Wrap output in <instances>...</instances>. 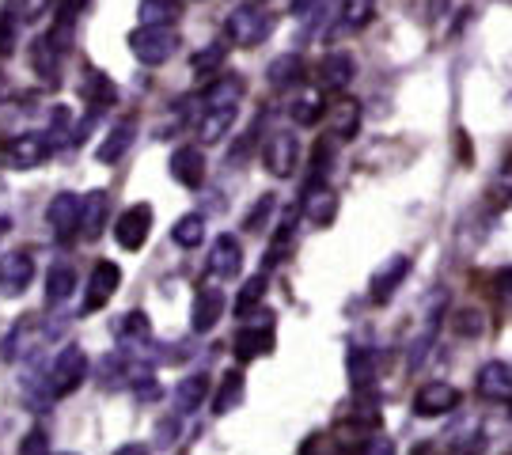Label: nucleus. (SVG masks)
I'll return each mask as SVG.
<instances>
[{
	"instance_id": "32",
	"label": "nucleus",
	"mask_w": 512,
	"mask_h": 455,
	"mask_svg": "<svg viewBox=\"0 0 512 455\" xmlns=\"http://www.w3.org/2000/svg\"><path fill=\"white\" fill-rule=\"evenodd\" d=\"M114 334H118L122 346H141V342H148V334H152V319H148L145 311H126L114 323Z\"/></svg>"
},
{
	"instance_id": "36",
	"label": "nucleus",
	"mask_w": 512,
	"mask_h": 455,
	"mask_svg": "<svg viewBox=\"0 0 512 455\" xmlns=\"http://www.w3.org/2000/svg\"><path fill=\"white\" fill-rule=\"evenodd\" d=\"M289 114H293L296 126H315V122L323 118V91H304V95H296Z\"/></svg>"
},
{
	"instance_id": "38",
	"label": "nucleus",
	"mask_w": 512,
	"mask_h": 455,
	"mask_svg": "<svg viewBox=\"0 0 512 455\" xmlns=\"http://www.w3.org/2000/svg\"><path fill=\"white\" fill-rule=\"evenodd\" d=\"M342 27L346 31H361L368 19L376 16V0H342Z\"/></svg>"
},
{
	"instance_id": "50",
	"label": "nucleus",
	"mask_w": 512,
	"mask_h": 455,
	"mask_svg": "<svg viewBox=\"0 0 512 455\" xmlns=\"http://www.w3.org/2000/svg\"><path fill=\"white\" fill-rule=\"evenodd\" d=\"M289 8H293V16H308L311 8H315V0H293Z\"/></svg>"
},
{
	"instance_id": "51",
	"label": "nucleus",
	"mask_w": 512,
	"mask_h": 455,
	"mask_svg": "<svg viewBox=\"0 0 512 455\" xmlns=\"http://www.w3.org/2000/svg\"><path fill=\"white\" fill-rule=\"evenodd\" d=\"M114 455H148V448H145V444H122Z\"/></svg>"
},
{
	"instance_id": "10",
	"label": "nucleus",
	"mask_w": 512,
	"mask_h": 455,
	"mask_svg": "<svg viewBox=\"0 0 512 455\" xmlns=\"http://www.w3.org/2000/svg\"><path fill=\"white\" fill-rule=\"evenodd\" d=\"M80 213H84V198L76 194H57L50 205H46V224L54 228L57 239H73L80 232Z\"/></svg>"
},
{
	"instance_id": "4",
	"label": "nucleus",
	"mask_w": 512,
	"mask_h": 455,
	"mask_svg": "<svg viewBox=\"0 0 512 455\" xmlns=\"http://www.w3.org/2000/svg\"><path fill=\"white\" fill-rule=\"evenodd\" d=\"M129 46H133V57L141 65H164L175 54L179 35H175V27H137L129 35Z\"/></svg>"
},
{
	"instance_id": "16",
	"label": "nucleus",
	"mask_w": 512,
	"mask_h": 455,
	"mask_svg": "<svg viewBox=\"0 0 512 455\" xmlns=\"http://www.w3.org/2000/svg\"><path fill=\"white\" fill-rule=\"evenodd\" d=\"M171 179L179 182V186H186V190H198L205 182V156H202V148H194V145H183V148H175L171 152Z\"/></svg>"
},
{
	"instance_id": "43",
	"label": "nucleus",
	"mask_w": 512,
	"mask_h": 455,
	"mask_svg": "<svg viewBox=\"0 0 512 455\" xmlns=\"http://www.w3.org/2000/svg\"><path fill=\"white\" fill-rule=\"evenodd\" d=\"M19 455H50V437H46V429H31L27 437L19 440Z\"/></svg>"
},
{
	"instance_id": "23",
	"label": "nucleus",
	"mask_w": 512,
	"mask_h": 455,
	"mask_svg": "<svg viewBox=\"0 0 512 455\" xmlns=\"http://www.w3.org/2000/svg\"><path fill=\"white\" fill-rule=\"evenodd\" d=\"M304 217L315 228H327L330 220L338 217V198L330 194L327 186H308V194H304Z\"/></svg>"
},
{
	"instance_id": "37",
	"label": "nucleus",
	"mask_w": 512,
	"mask_h": 455,
	"mask_svg": "<svg viewBox=\"0 0 512 455\" xmlns=\"http://www.w3.org/2000/svg\"><path fill=\"white\" fill-rule=\"evenodd\" d=\"M293 236H296V217L289 213V217H285V224L277 228L270 251H266V270H274V266H281V262L289 258V251H293Z\"/></svg>"
},
{
	"instance_id": "53",
	"label": "nucleus",
	"mask_w": 512,
	"mask_h": 455,
	"mask_svg": "<svg viewBox=\"0 0 512 455\" xmlns=\"http://www.w3.org/2000/svg\"><path fill=\"white\" fill-rule=\"evenodd\" d=\"M4 228H8V224H4V220H0V236H4Z\"/></svg>"
},
{
	"instance_id": "14",
	"label": "nucleus",
	"mask_w": 512,
	"mask_h": 455,
	"mask_svg": "<svg viewBox=\"0 0 512 455\" xmlns=\"http://www.w3.org/2000/svg\"><path fill=\"white\" fill-rule=\"evenodd\" d=\"M224 308H228L224 292H220L217 285H202V289H198V296H194L190 327L198 330V334H209V330H213L220 323V319H224Z\"/></svg>"
},
{
	"instance_id": "15",
	"label": "nucleus",
	"mask_w": 512,
	"mask_h": 455,
	"mask_svg": "<svg viewBox=\"0 0 512 455\" xmlns=\"http://www.w3.org/2000/svg\"><path fill=\"white\" fill-rule=\"evenodd\" d=\"M475 391L490 402H512V364L490 361L478 368Z\"/></svg>"
},
{
	"instance_id": "17",
	"label": "nucleus",
	"mask_w": 512,
	"mask_h": 455,
	"mask_svg": "<svg viewBox=\"0 0 512 455\" xmlns=\"http://www.w3.org/2000/svg\"><path fill=\"white\" fill-rule=\"evenodd\" d=\"M243 266V247H239L236 236H217L213 243V251H209V262H205V270L220 277V281H232Z\"/></svg>"
},
{
	"instance_id": "20",
	"label": "nucleus",
	"mask_w": 512,
	"mask_h": 455,
	"mask_svg": "<svg viewBox=\"0 0 512 455\" xmlns=\"http://www.w3.org/2000/svg\"><path fill=\"white\" fill-rule=\"evenodd\" d=\"M266 80H270V88H277V91L300 88V84H304V57L300 54L274 57L270 69H266Z\"/></svg>"
},
{
	"instance_id": "25",
	"label": "nucleus",
	"mask_w": 512,
	"mask_h": 455,
	"mask_svg": "<svg viewBox=\"0 0 512 455\" xmlns=\"http://www.w3.org/2000/svg\"><path fill=\"white\" fill-rule=\"evenodd\" d=\"M107 213H110V198L107 190H92L84 198V213H80V228H84V239H99L103 228H107Z\"/></svg>"
},
{
	"instance_id": "9",
	"label": "nucleus",
	"mask_w": 512,
	"mask_h": 455,
	"mask_svg": "<svg viewBox=\"0 0 512 455\" xmlns=\"http://www.w3.org/2000/svg\"><path fill=\"white\" fill-rule=\"evenodd\" d=\"M262 160H266V171L274 175V179H289L300 164V141H296L293 133H274L266 148H262Z\"/></svg>"
},
{
	"instance_id": "24",
	"label": "nucleus",
	"mask_w": 512,
	"mask_h": 455,
	"mask_svg": "<svg viewBox=\"0 0 512 455\" xmlns=\"http://www.w3.org/2000/svg\"><path fill=\"white\" fill-rule=\"evenodd\" d=\"M239 107H202V118H198V137L202 145H217L220 137L232 129Z\"/></svg>"
},
{
	"instance_id": "22",
	"label": "nucleus",
	"mask_w": 512,
	"mask_h": 455,
	"mask_svg": "<svg viewBox=\"0 0 512 455\" xmlns=\"http://www.w3.org/2000/svg\"><path fill=\"white\" fill-rule=\"evenodd\" d=\"M80 99L88 103V107H110L114 99H118V88H114V80L107 73H99V69H88V73L80 76Z\"/></svg>"
},
{
	"instance_id": "8",
	"label": "nucleus",
	"mask_w": 512,
	"mask_h": 455,
	"mask_svg": "<svg viewBox=\"0 0 512 455\" xmlns=\"http://www.w3.org/2000/svg\"><path fill=\"white\" fill-rule=\"evenodd\" d=\"M456 406H459V391L444 380L421 383L418 395H414V414L418 418H440V414H452Z\"/></svg>"
},
{
	"instance_id": "2",
	"label": "nucleus",
	"mask_w": 512,
	"mask_h": 455,
	"mask_svg": "<svg viewBox=\"0 0 512 455\" xmlns=\"http://www.w3.org/2000/svg\"><path fill=\"white\" fill-rule=\"evenodd\" d=\"M270 27H274V19H270L266 8H258V4H239L236 12L228 16V23H224V31H228V38H232V46H243V50L258 46L262 38L270 35Z\"/></svg>"
},
{
	"instance_id": "42",
	"label": "nucleus",
	"mask_w": 512,
	"mask_h": 455,
	"mask_svg": "<svg viewBox=\"0 0 512 455\" xmlns=\"http://www.w3.org/2000/svg\"><path fill=\"white\" fill-rule=\"evenodd\" d=\"M274 209H277L274 194H262V198L255 201V209L247 213V220H243V228H247V232H262V224L270 220V213H274Z\"/></svg>"
},
{
	"instance_id": "41",
	"label": "nucleus",
	"mask_w": 512,
	"mask_h": 455,
	"mask_svg": "<svg viewBox=\"0 0 512 455\" xmlns=\"http://www.w3.org/2000/svg\"><path fill=\"white\" fill-rule=\"evenodd\" d=\"M19 46V16L16 8H4L0 12V57H8Z\"/></svg>"
},
{
	"instance_id": "26",
	"label": "nucleus",
	"mask_w": 512,
	"mask_h": 455,
	"mask_svg": "<svg viewBox=\"0 0 512 455\" xmlns=\"http://www.w3.org/2000/svg\"><path fill=\"white\" fill-rule=\"evenodd\" d=\"M243 91H247V84H243V76H239V73L217 76V80L205 88L202 103H205V107H239Z\"/></svg>"
},
{
	"instance_id": "40",
	"label": "nucleus",
	"mask_w": 512,
	"mask_h": 455,
	"mask_svg": "<svg viewBox=\"0 0 512 455\" xmlns=\"http://www.w3.org/2000/svg\"><path fill=\"white\" fill-rule=\"evenodd\" d=\"M224 57H228V46H224V42H213V46H205V50H198L190 65H194V73L209 76V73H217L220 65H224Z\"/></svg>"
},
{
	"instance_id": "31",
	"label": "nucleus",
	"mask_w": 512,
	"mask_h": 455,
	"mask_svg": "<svg viewBox=\"0 0 512 455\" xmlns=\"http://www.w3.org/2000/svg\"><path fill=\"white\" fill-rule=\"evenodd\" d=\"M179 16H183L179 0H141V8H137L141 27H175Z\"/></svg>"
},
{
	"instance_id": "21",
	"label": "nucleus",
	"mask_w": 512,
	"mask_h": 455,
	"mask_svg": "<svg viewBox=\"0 0 512 455\" xmlns=\"http://www.w3.org/2000/svg\"><path fill=\"white\" fill-rule=\"evenodd\" d=\"M205 399H209V376L205 372H190L175 387V414H194V410H202Z\"/></svg>"
},
{
	"instance_id": "1",
	"label": "nucleus",
	"mask_w": 512,
	"mask_h": 455,
	"mask_svg": "<svg viewBox=\"0 0 512 455\" xmlns=\"http://www.w3.org/2000/svg\"><path fill=\"white\" fill-rule=\"evenodd\" d=\"M444 304H448V292L437 289L429 300H425V311H421V323L414 330V338H410V349H406V368L414 372L425 364L429 357V349L437 346V334H440V319H444Z\"/></svg>"
},
{
	"instance_id": "49",
	"label": "nucleus",
	"mask_w": 512,
	"mask_h": 455,
	"mask_svg": "<svg viewBox=\"0 0 512 455\" xmlns=\"http://www.w3.org/2000/svg\"><path fill=\"white\" fill-rule=\"evenodd\" d=\"M156 437H160V448H167V444H175V437H179V425H175V421H160Z\"/></svg>"
},
{
	"instance_id": "34",
	"label": "nucleus",
	"mask_w": 512,
	"mask_h": 455,
	"mask_svg": "<svg viewBox=\"0 0 512 455\" xmlns=\"http://www.w3.org/2000/svg\"><path fill=\"white\" fill-rule=\"evenodd\" d=\"M262 300H266V273L258 270L255 277H247V285L239 289V296H236V304H232V311H236L239 319H247V315H251V311H255L258 304H262Z\"/></svg>"
},
{
	"instance_id": "27",
	"label": "nucleus",
	"mask_w": 512,
	"mask_h": 455,
	"mask_svg": "<svg viewBox=\"0 0 512 455\" xmlns=\"http://www.w3.org/2000/svg\"><path fill=\"white\" fill-rule=\"evenodd\" d=\"M133 137H137V126H133L129 118L126 122H118V126L107 133V141L95 148V160H99V164H114V160H122L129 148H133Z\"/></svg>"
},
{
	"instance_id": "44",
	"label": "nucleus",
	"mask_w": 512,
	"mask_h": 455,
	"mask_svg": "<svg viewBox=\"0 0 512 455\" xmlns=\"http://www.w3.org/2000/svg\"><path fill=\"white\" fill-rule=\"evenodd\" d=\"M490 201H494V209L512 205V167L509 171H501V175L494 179V186H490Z\"/></svg>"
},
{
	"instance_id": "11",
	"label": "nucleus",
	"mask_w": 512,
	"mask_h": 455,
	"mask_svg": "<svg viewBox=\"0 0 512 455\" xmlns=\"http://www.w3.org/2000/svg\"><path fill=\"white\" fill-rule=\"evenodd\" d=\"M122 285V270H118V262H99L88 277V292H84V311H99L110 304V296L118 292Z\"/></svg>"
},
{
	"instance_id": "29",
	"label": "nucleus",
	"mask_w": 512,
	"mask_h": 455,
	"mask_svg": "<svg viewBox=\"0 0 512 455\" xmlns=\"http://www.w3.org/2000/svg\"><path fill=\"white\" fill-rule=\"evenodd\" d=\"M334 444H338V452H342V455H368L372 448H376V440H372V429L357 425L353 418H349L346 425H338V433H334Z\"/></svg>"
},
{
	"instance_id": "47",
	"label": "nucleus",
	"mask_w": 512,
	"mask_h": 455,
	"mask_svg": "<svg viewBox=\"0 0 512 455\" xmlns=\"http://www.w3.org/2000/svg\"><path fill=\"white\" fill-rule=\"evenodd\" d=\"M497 296H501L505 304H512V266L497 270Z\"/></svg>"
},
{
	"instance_id": "52",
	"label": "nucleus",
	"mask_w": 512,
	"mask_h": 455,
	"mask_svg": "<svg viewBox=\"0 0 512 455\" xmlns=\"http://www.w3.org/2000/svg\"><path fill=\"white\" fill-rule=\"evenodd\" d=\"M4 95H8V80H4V73H0V103H4Z\"/></svg>"
},
{
	"instance_id": "6",
	"label": "nucleus",
	"mask_w": 512,
	"mask_h": 455,
	"mask_svg": "<svg viewBox=\"0 0 512 455\" xmlns=\"http://www.w3.org/2000/svg\"><path fill=\"white\" fill-rule=\"evenodd\" d=\"M148 236H152V205H129L126 213L118 217V224H114V239H118V247L122 251H141L148 243Z\"/></svg>"
},
{
	"instance_id": "18",
	"label": "nucleus",
	"mask_w": 512,
	"mask_h": 455,
	"mask_svg": "<svg viewBox=\"0 0 512 455\" xmlns=\"http://www.w3.org/2000/svg\"><path fill=\"white\" fill-rule=\"evenodd\" d=\"M406 277H410V258H406V255L387 258L384 266L376 270V277H372V300H376V304L391 300V296H395V289L403 285Z\"/></svg>"
},
{
	"instance_id": "28",
	"label": "nucleus",
	"mask_w": 512,
	"mask_h": 455,
	"mask_svg": "<svg viewBox=\"0 0 512 455\" xmlns=\"http://www.w3.org/2000/svg\"><path fill=\"white\" fill-rule=\"evenodd\" d=\"M274 349V327L266 323V327H243L236 334V357L239 361H255L262 353H270Z\"/></svg>"
},
{
	"instance_id": "19",
	"label": "nucleus",
	"mask_w": 512,
	"mask_h": 455,
	"mask_svg": "<svg viewBox=\"0 0 512 455\" xmlns=\"http://www.w3.org/2000/svg\"><path fill=\"white\" fill-rule=\"evenodd\" d=\"M346 372H349V387L353 395H368L376 387V357L368 346H353L346 357Z\"/></svg>"
},
{
	"instance_id": "45",
	"label": "nucleus",
	"mask_w": 512,
	"mask_h": 455,
	"mask_svg": "<svg viewBox=\"0 0 512 455\" xmlns=\"http://www.w3.org/2000/svg\"><path fill=\"white\" fill-rule=\"evenodd\" d=\"M46 4H50V0H19V19L31 23V19H38L46 12Z\"/></svg>"
},
{
	"instance_id": "35",
	"label": "nucleus",
	"mask_w": 512,
	"mask_h": 455,
	"mask_svg": "<svg viewBox=\"0 0 512 455\" xmlns=\"http://www.w3.org/2000/svg\"><path fill=\"white\" fill-rule=\"evenodd\" d=\"M76 289V273L73 266H54V270L46 273V300L50 304H65Z\"/></svg>"
},
{
	"instance_id": "33",
	"label": "nucleus",
	"mask_w": 512,
	"mask_h": 455,
	"mask_svg": "<svg viewBox=\"0 0 512 455\" xmlns=\"http://www.w3.org/2000/svg\"><path fill=\"white\" fill-rule=\"evenodd\" d=\"M171 239L186 247V251H194V247H202L205 239V217L202 213H186V217L175 220V228H171Z\"/></svg>"
},
{
	"instance_id": "5",
	"label": "nucleus",
	"mask_w": 512,
	"mask_h": 455,
	"mask_svg": "<svg viewBox=\"0 0 512 455\" xmlns=\"http://www.w3.org/2000/svg\"><path fill=\"white\" fill-rule=\"evenodd\" d=\"M50 152H54L50 133H19V137H12L8 145L0 148L4 164L12 167V171H31V167L42 164Z\"/></svg>"
},
{
	"instance_id": "13",
	"label": "nucleus",
	"mask_w": 512,
	"mask_h": 455,
	"mask_svg": "<svg viewBox=\"0 0 512 455\" xmlns=\"http://www.w3.org/2000/svg\"><path fill=\"white\" fill-rule=\"evenodd\" d=\"M353 76H357V65H353L349 54H327L319 61V69H315L319 91H327V95H342L353 84Z\"/></svg>"
},
{
	"instance_id": "30",
	"label": "nucleus",
	"mask_w": 512,
	"mask_h": 455,
	"mask_svg": "<svg viewBox=\"0 0 512 455\" xmlns=\"http://www.w3.org/2000/svg\"><path fill=\"white\" fill-rule=\"evenodd\" d=\"M361 126V103L357 99H338L334 110H330V137L338 141H349Z\"/></svg>"
},
{
	"instance_id": "39",
	"label": "nucleus",
	"mask_w": 512,
	"mask_h": 455,
	"mask_svg": "<svg viewBox=\"0 0 512 455\" xmlns=\"http://www.w3.org/2000/svg\"><path fill=\"white\" fill-rule=\"evenodd\" d=\"M239 399H243V376H239V372H228L224 383H220L217 399H213V414H228L232 406H239Z\"/></svg>"
},
{
	"instance_id": "12",
	"label": "nucleus",
	"mask_w": 512,
	"mask_h": 455,
	"mask_svg": "<svg viewBox=\"0 0 512 455\" xmlns=\"http://www.w3.org/2000/svg\"><path fill=\"white\" fill-rule=\"evenodd\" d=\"M35 281V258L27 251H12L0 258V292L4 296H19L27 292V285Z\"/></svg>"
},
{
	"instance_id": "3",
	"label": "nucleus",
	"mask_w": 512,
	"mask_h": 455,
	"mask_svg": "<svg viewBox=\"0 0 512 455\" xmlns=\"http://www.w3.org/2000/svg\"><path fill=\"white\" fill-rule=\"evenodd\" d=\"M84 376H88V353H84L80 346H65L61 353H57L54 368H50L46 387H50L54 399H65V395H73L76 387L84 383Z\"/></svg>"
},
{
	"instance_id": "46",
	"label": "nucleus",
	"mask_w": 512,
	"mask_h": 455,
	"mask_svg": "<svg viewBox=\"0 0 512 455\" xmlns=\"http://www.w3.org/2000/svg\"><path fill=\"white\" fill-rule=\"evenodd\" d=\"M478 319H482L478 311H459L456 330H459V334H478V330H482V323H478Z\"/></svg>"
},
{
	"instance_id": "7",
	"label": "nucleus",
	"mask_w": 512,
	"mask_h": 455,
	"mask_svg": "<svg viewBox=\"0 0 512 455\" xmlns=\"http://www.w3.org/2000/svg\"><path fill=\"white\" fill-rule=\"evenodd\" d=\"M46 338H50V327H42L38 319H19L16 327L8 330V338L0 342V357L12 364L19 357H27V353H35Z\"/></svg>"
},
{
	"instance_id": "48",
	"label": "nucleus",
	"mask_w": 512,
	"mask_h": 455,
	"mask_svg": "<svg viewBox=\"0 0 512 455\" xmlns=\"http://www.w3.org/2000/svg\"><path fill=\"white\" fill-rule=\"evenodd\" d=\"M88 0H61V8H57V16H61V23H73L76 16H80V8H84Z\"/></svg>"
}]
</instances>
